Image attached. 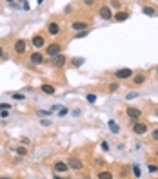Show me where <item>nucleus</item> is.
I'll use <instances>...</instances> for the list:
<instances>
[{
  "mask_svg": "<svg viewBox=\"0 0 158 179\" xmlns=\"http://www.w3.org/2000/svg\"><path fill=\"white\" fill-rule=\"evenodd\" d=\"M0 56H4V49L2 47H0Z\"/></svg>",
  "mask_w": 158,
  "mask_h": 179,
  "instance_id": "58836bf2",
  "label": "nucleus"
},
{
  "mask_svg": "<svg viewBox=\"0 0 158 179\" xmlns=\"http://www.w3.org/2000/svg\"><path fill=\"white\" fill-rule=\"evenodd\" d=\"M11 98H13V100H18V101L26 100V96H24V94H20V92H15V94H11Z\"/></svg>",
  "mask_w": 158,
  "mask_h": 179,
  "instance_id": "5701e85b",
  "label": "nucleus"
},
{
  "mask_svg": "<svg viewBox=\"0 0 158 179\" xmlns=\"http://www.w3.org/2000/svg\"><path fill=\"white\" fill-rule=\"evenodd\" d=\"M129 18V11H118L114 13V22H125Z\"/></svg>",
  "mask_w": 158,
  "mask_h": 179,
  "instance_id": "f8f14e48",
  "label": "nucleus"
},
{
  "mask_svg": "<svg viewBox=\"0 0 158 179\" xmlns=\"http://www.w3.org/2000/svg\"><path fill=\"white\" fill-rule=\"evenodd\" d=\"M67 165L73 168V170H82V168H84V165H82V161L78 159V157H71Z\"/></svg>",
  "mask_w": 158,
  "mask_h": 179,
  "instance_id": "6e6552de",
  "label": "nucleus"
},
{
  "mask_svg": "<svg viewBox=\"0 0 158 179\" xmlns=\"http://www.w3.org/2000/svg\"><path fill=\"white\" fill-rule=\"evenodd\" d=\"M38 4H44V0H38Z\"/></svg>",
  "mask_w": 158,
  "mask_h": 179,
  "instance_id": "a19ab883",
  "label": "nucleus"
},
{
  "mask_svg": "<svg viewBox=\"0 0 158 179\" xmlns=\"http://www.w3.org/2000/svg\"><path fill=\"white\" fill-rule=\"evenodd\" d=\"M111 7L113 9H118L120 7V2H118V0H111Z\"/></svg>",
  "mask_w": 158,
  "mask_h": 179,
  "instance_id": "c756f323",
  "label": "nucleus"
},
{
  "mask_svg": "<svg viewBox=\"0 0 158 179\" xmlns=\"http://www.w3.org/2000/svg\"><path fill=\"white\" fill-rule=\"evenodd\" d=\"M109 130H111L113 134H118V132H120V127H118V123L111 120V121H109Z\"/></svg>",
  "mask_w": 158,
  "mask_h": 179,
  "instance_id": "a211bd4d",
  "label": "nucleus"
},
{
  "mask_svg": "<svg viewBox=\"0 0 158 179\" xmlns=\"http://www.w3.org/2000/svg\"><path fill=\"white\" fill-rule=\"evenodd\" d=\"M125 114H127V118H131V120H138L140 116H142V110L136 109V107H129Z\"/></svg>",
  "mask_w": 158,
  "mask_h": 179,
  "instance_id": "39448f33",
  "label": "nucleus"
},
{
  "mask_svg": "<svg viewBox=\"0 0 158 179\" xmlns=\"http://www.w3.org/2000/svg\"><path fill=\"white\" fill-rule=\"evenodd\" d=\"M46 52H47V56H53V58H55L56 54H60V52H62V47H60L58 44H51V45H47Z\"/></svg>",
  "mask_w": 158,
  "mask_h": 179,
  "instance_id": "f257e3e1",
  "label": "nucleus"
},
{
  "mask_svg": "<svg viewBox=\"0 0 158 179\" xmlns=\"http://www.w3.org/2000/svg\"><path fill=\"white\" fill-rule=\"evenodd\" d=\"M42 125H44V127H49L51 121H49V120H44V121H42Z\"/></svg>",
  "mask_w": 158,
  "mask_h": 179,
  "instance_id": "f704fd0d",
  "label": "nucleus"
},
{
  "mask_svg": "<svg viewBox=\"0 0 158 179\" xmlns=\"http://www.w3.org/2000/svg\"><path fill=\"white\" fill-rule=\"evenodd\" d=\"M24 9H26V11H29V9H31V6H29V2H24Z\"/></svg>",
  "mask_w": 158,
  "mask_h": 179,
  "instance_id": "4c0bfd02",
  "label": "nucleus"
},
{
  "mask_svg": "<svg viewBox=\"0 0 158 179\" xmlns=\"http://www.w3.org/2000/svg\"><path fill=\"white\" fill-rule=\"evenodd\" d=\"M67 168H69V165L67 163H62V161H56L55 163V172H67Z\"/></svg>",
  "mask_w": 158,
  "mask_h": 179,
  "instance_id": "2eb2a0df",
  "label": "nucleus"
},
{
  "mask_svg": "<svg viewBox=\"0 0 158 179\" xmlns=\"http://www.w3.org/2000/svg\"><path fill=\"white\" fill-rule=\"evenodd\" d=\"M98 13H100V18H104V20H111V18H113L111 9H109V7H105V6L100 7V11H98Z\"/></svg>",
  "mask_w": 158,
  "mask_h": 179,
  "instance_id": "9b49d317",
  "label": "nucleus"
},
{
  "mask_svg": "<svg viewBox=\"0 0 158 179\" xmlns=\"http://www.w3.org/2000/svg\"><path fill=\"white\" fill-rule=\"evenodd\" d=\"M156 116H158V112H156Z\"/></svg>",
  "mask_w": 158,
  "mask_h": 179,
  "instance_id": "37998d69",
  "label": "nucleus"
},
{
  "mask_svg": "<svg viewBox=\"0 0 158 179\" xmlns=\"http://www.w3.org/2000/svg\"><path fill=\"white\" fill-rule=\"evenodd\" d=\"M27 49V42L26 40H16V44H15V52L16 54H24Z\"/></svg>",
  "mask_w": 158,
  "mask_h": 179,
  "instance_id": "f03ea898",
  "label": "nucleus"
},
{
  "mask_svg": "<svg viewBox=\"0 0 158 179\" xmlns=\"http://www.w3.org/2000/svg\"><path fill=\"white\" fill-rule=\"evenodd\" d=\"M22 2H27V0H22Z\"/></svg>",
  "mask_w": 158,
  "mask_h": 179,
  "instance_id": "79ce46f5",
  "label": "nucleus"
},
{
  "mask_svg": "<svg viewBox=\"0 0 158 179\" xmlns=\"http://www.w3.org/2000/svg\"><path fill=\"white\" fill-rule=\"evenodd\" d=\"M120 89V83H117V81H114V83H109V91L111 92H117Z\"/></svg>",
  "mask_w": 158,
  "mask_h": 179,
  "instance_id": "412c9836",
  "label": "nucleus"
},
{
  "mask_svg": "<svg viewBox=\"0 0 158 179\" xmlns=\"http://www.w3.org/2000/svg\"><path fill=\"white\" fill-rule=\"evenodd\" d=\"M84 4H87V6H93V4H94V0H84Z\"/></svg>",
  "mask_w": 158,
  "mask_h": 179,
  "instance_id": "e433bc0d",
  "label": "nucleus"
},
{
  "mask_svg": "<svg viewBox=\"0 0 158 179\" xmlns=\"http://www.w3.org/2000/svg\"><path fill=\"white\" fill-rule=\"evenodd\" d=\"M7 2H9V4H13V2H15V0H7Z\"/></svg>",
  "mask_w": 158,
  "mask_h": 179,
  "instance_id": "ea45409f",
  "label": "nucleus"
},
{
  "mask_svg": "<svg viewBox=\"0 0 158 179\" xmlns=\"http://www.w3.org/2000/svg\"><path fill=\"white\" fill-rule=\"evenodd\" d=\"M31 42H33V45H35L36 49H40V47H44V45H46V38L42 36V35H35Z\"/></svg>",
  "mask_w": 158,
  "mask_h": 179,
  "instance_id": "423d86ee",
  "label": "nucleus"
},
{
  "mask_svg": "<svg viewBox=\"0 0 158 179\" xmlns=\"http://www.w3.org/2000/svg\"><path fill=\"white\" fill-rule=\"evenodd\" d=\"M66 62H67V58L62 54V52L53 58V64H55V67H64V65H66Z\"/></svg>",
  "mask_w": 158,
  "mask_h": 179,
  "instance_id": "0eeeda50",
  "label": "nucleus"
},
{
  "mask_svg": "<svg viewBox=\"0 0 158 179\" xmlns=\"http://www.w3.org/2000/svg\"><path fill=\"white\" fill-rule=\"evenodd\" d=\"M86 36H87V29H86V31H78V35H76L75 38H86Z\"/></svg>",
  "mask_w": 158,
  "mask_h": 179,
  "instance_id": "c85d7f7f",
  "label": "nucleus"
},
{
  "mask_svg": "<svg viewBox=\"0 0 158 179\" xmlns=\"http://www.w3.org/2000/svg\"><path fill=\"white\" fill-rule=\"evenodd\" d=\"M142 13H144L145 16H154V15H156L154 7H151V6H144V7H142Z\"/></svg>",
  "mask_w": 158,
  "mask_h": 179,
  "instance_id": "f3484780",
  "label": "nucleus"
},
{
  "mask_svg": "<svg viewBox=\"0 0 158 179\" xmlns=\"http://www.w3.org/2000/svg\"><path fill=\"white\" fill-rule=\"evenodd\" d=\"M29 60H31V64H35V65H42V64H44V56H42L40 52H33V54L29 56Z\"/></svg>",
  "mask_w": 158,
  "mask_h": 179,
  "instance_id": "9d476101",
  "label": "nucleus"
},
{
  "mask_svg": "<svg viewBox=\"0 0 158 179\" xmlns=\"http://www.w3.org/2000/svg\"><path fill=\"white\" fill-rule=\"evenodd\" d=\"M114 76H117L118 80H127V78L133 76V71L131 69H120V71L114 72Z\"/></svg>",
  "mask_w": 158,
  "mask_h": 179,
  "instance_id": "7ed1b4c3",
  "label": "nucleus"
},
{
  "mask_svg": "<svg viewBox=\"0 0 158 179\" xmlns=\"http://www.w3.org/2000/svg\"><path fill=\"white\" fill-rule=\"evenodd\" d=\"M138 96V92H129L127 96H125V100H133V98H136Z\"/></svg>",
  "mask_w": 158,
  "mask_h": 179,
  "instance_id": "7c9ffc66",
  "label": "nucleus"
},
{
  "mask_svg": "<svg viewBox=\"0 0 158 179\" xmlns=\"http://www.w3.org/2000/svg\"><path fill=\"white\" fill-rule=\"evenodd\" d=\"M144 81H145V74H144V72H138V74L133 76V83H134V85H142Z\"/></svg>",
  "mask_w": 158,
  "mask_h": 179,
  "instance_id": "dca6fc26",
  "label": "nucleus"
},
{
  "mask_svg": "<svg viewBox=\"0 0 158 179\" xmlns=\"http://www.w3.org/2000/svg\"><path fill=\"white\" fill-rule=\"evenodd\" d=\"M36 114L40 116V118H49V116H51L53 112H51V110H38Z\"/></svg>",
  "mask_w": 158,
  "mask_h": 179,
  "instance_id": "aec40b11",
  "label": "nucleus"
},
{
  "mask_svg": "<svg viewBox=\"0 0 158 179\" xmlns=\"http://www.w3.org/2000/svg\"><path fill=\"white\" fill-rule=\"evenodd\" d=\"M133 174H134V177H140V175H142L140 166H138V165H133Z\"/></svg>",
  "mask_w": 158,
  "mask_h": 179,
  "instance_id": "b1692460",
  "label": "nucleus"
},
{
  "mask_svg": "<svg viewBox=\"0 0 158 179\" xmlns=\"http://www.w3.org/2000/svg\"><path fill=\"white\" fill-rule=\"evenodd\" d=\"M86 100H87L89 103H94V101H97V96H94V94H87V96H86Z\"/></svg>",
  "mask_w": 158,
  "mask_h": 179,
  "instance_id": "cd10ccee",
  "label": "nucleus"
},
{
  "mask_svg": "<svg viewBox=\"0 0 158 179\" xmlns=\"http://www.w3.org/2000/svg\"><path fill=\"white\" fill-rule=\"evenodd\" d=\"M16 154H18V156H26V154H27L26 145H24V146H18V149H16Z\"/></svg>",
  "mask_w": 158,
  "mask_h": 179,
  "instance_id": "393cba45",
  "label": "nucleus"
},
{
  "mask_svg": "<svg viewBox=\"0 0 158 179\" xmlns=\"http://www.w3.org/2000/svg\"><path fill=\"white\" fill-rule=\"evenodd\" d=\"M97 177H98V179H111V177H113V174L104 170V172H98V174H97Z\"/></svg>",
  "mask_w": 158,
  "mask_h": 179,
  "instance_id": "6ab92c4d",
  "label": "nucleus"
},
{
  "mask_svg": "<svg viewBox=\"0 0 158 179\" xmlns=\"http://www.w3.org/2000/svg\"><path fill=\"white\" fill-rule=\"evenodd\" d=\"M0 118H9V109H2V110H0Z\"/></svg>",
  "mask_w": 158,
  "mask_h": 179,
  "instance_id": "bb28decb",
  "label": "nucleus"
},
{
  "mask_svg": "<svg viewBox=\"0 0 158 179\" xmlns=\"http://www.w3.org/2000/svg\"><path fill=\"white\" fill-rule=\"evenodd\" d=\"M89 27L87 22H73L71 24V29H75V31H86Z\"/></svg>",
  "mask_w": 158,
  "mask_h": 179,
  "instance_id": "ddd939ff",
  "label": "nucleus"
},
{
  "mask_svg": "<svg viewBox=\"0 0 158 179\" xmlns=\"http://www.w3.org/2000/svg\"><path fill=\"white\" fill-rule=\"evenodd\" d=\"M133 132H134L136 136H144V134L147 132V125H145V123H134V125H133Z\"/></svg>",
  "mask_w": 158,
  "mask_h": 179,
  "instance_id": "20e7f679",
  "label": "nucleus"
},
{
  "mask_svg": "<svg viewBox=\"0 0 158 179\" xmlns=\"http://www.w3.org/2000/svg\"><path fill=\"white\" fill-rule=\"evenodd\" d=\"M40 89H42V92H44V94H49V96L56 92L55 85H49V83H44V85H40Z\"/></svg>",
  "mask_w": 158,
  "mask_h": 179,
  "instance_id": "4468645a",
  "label": "nucleus"
},
{
  "mask_svg": "<svg viewBox=\"0 0 158 179\" xmlns=\"http://www.w3.org/2000/svg\"><path fill=\"white\" fill-rule=\"evenodd\" d=\"M153 139H154V141H158V129H156V130H153Z\"/></svg>",
  "mask_w": 158,
  "mask_h": 179,
  "instance_id": "72a5a7b5",
  "label": "nucleus"
},
{
  "mask_svg": "<svg viewBox=\"0 0 158 179\" xmlns=\"http://www.w3.org/2000/svg\"><path fill=\"white\" fill-rule=\"evenodd\" d=\"M47 33H49L51 36H56V35H60V25H58L56 22H51V24L47 25Z\"/></svg>",
  "mask_w": 158,
  "mask_h": 179,
  "instance_id": "1a4fd4ad",
  "label": "nucleus"
},
{
  "mask_svg": "<svg viewBox=\"0 0 158 179\" xmlns=\"http://www.w3.org/2000/svg\"><path fill=\"white\" fill-rule=\"evenodd\" d=\"M67 112H69V110H67L66 107H60V109H58V116H60V118H64V116H67Z\"/></svg>",
  "mask_w": 158,
  "mask_h": 179,
  "instance_id": "a878e982",
  "label": "nucleus"
},
{
  "mask_svg": "<svg viewBox=\"0 0 158 179\" xmlns=\"http://www.w3.org/2000/svg\"><path fill=\"white\" fill-rule=\"evenodd\" d=\"M149 172H151V174H156V172H158V166H154V165H149Z\"/></svg>",
  "mask_w": 158,
  "mask_h": 179,
  "instance_id": "2f4dec72",
  "label": "nucleus"
},
{
  "mask_svg": "<svg viewBox=\"0 0 158 179\" xmlns=\"http://www.w3.org/2000/svg\"><path fill=\"white\" fill-rule=\"evenodd\" d=\"M84 62H86L84 58H73V65H75V67H80Z\"/></svg>",
  "mask_w": 158,
  "mask_h": 179,
  "instance_id": "4be33fe9",
  "label": "nucleus"
},
{
  "mask_svg": "<svg viewBox=\"0 0 158 179\" xmlns=\"http://www.w3.org/2000/svg\"><path fill=\"white\" fill-rule=\"evenodd\" d=\"M2 109H11V105H9V103H0V110H2Z\"/></svg>",
  "mask_w": 158,
  "mask_h": 179,
  "instance_id": "473e14b6",
  "label": "nucleus"
},
{
  "mask_svg": "<svg viewBox=\"0 0 158 179\" xmlns=\"http://www.w3.org/2000/svg\"><path fill=\"white\" fill-rule=\"evenodd\" d=\"M156 156H158V152H156Z\"/></svg>",
  "mask_w": 158,
  "mask_h": 179,
  "instance_id": "c03bdc74",
  "label": "nucleus"
},
{
  "mask_svg": "<svg viewBox=\"0 0 158 179\" xmlns=\"http://www.w3.org/2000/svg\"><path fill=\"white\" fill-rule=\"evenodd\" d=\"M102 149H104V150H109V145L104 141V143H102Z\"/></svg>",
  "mask_w": 158,
  "mask_h": 179,
  "instance_id": "c9c22d12",
  "label": "nucleus"
}]
</instances>
